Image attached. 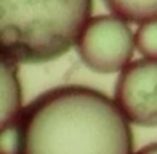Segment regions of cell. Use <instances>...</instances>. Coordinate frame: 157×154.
<instances>
[{
    "label": "cell",
    "instance_id": "1",
    "mask_svg": "<svg viewBox=\"0 0 157 154\" xmlns=\"http://www.w3.org/2000/svg\"><path fill=\"white\" fill-rule=\"evenodd\" d=\"M128 120L114 99L84 85L43 92L17 118V154H132Z\"/></svg>",
    "mask_w": 157,
    "mask_h": 154
},
{
    "label": "cell",
    "instance_id": "2",
    "mask_svg": "<svg viewBox=\"0 0 157 154\" xmlns=\"http://www.w3.org/2000/svg\"><path fill=\"white\" fill-rule=\"evenodd\" d=\"M94 0H0V55L15 63L51 62L76 46Z\"/></svg>",
    "mask_w": 157,
    "mask_h": 154
},
{
    "label": "cell",
    "instance_id": "3",
    "mask_svg": "<svg viewBox=\"0 0 157 154\" xmlns=\"http://www.w3.org/2000/svg\"><path fill=\"white\" fill-rule=\"evenodd\" d=\"M81 62L97 73L121 72L134 55L135 35L116 15L90 18L76 43Z\"/></svg>",
    "mask_w": 157,
    "mask_h": 154
},
{
    "label": "cell",
    "instance_id": "4",
    "mask_svg": "<svg viewBox=\"0 0 157 154\" xmlns=\"http://www.w3.org/2000/svg\"><path fill=\"white\" fill-rule=\"evenodd\" d=\"M114 102L130 122L157 127V59L128 63L116 81Z\"/></svg>",
    "mask_w": 157,
    "mask_h": 154
},
{
    "label": "cell",
    "instance_id": "5",
    "mask_svg": "<svg viewBox=\"0 0 157 154\" xmlns=\"http://www.w3.org/2000/svg\"><path fill=\"white\" fill-rule=\"evenodd\" d=\"M18 63L3 58L0 61V122L2 128L17 121L22 111L21 84L18 80Z\"/></svg>",
    "mask_w": 157,
    "mask_h": 154
},
{
    "label": "cell",
    "instance_id": "6",
    "mask_svg": "<svg viewBox=\"0 0 157 154\" xmlns=\"http://www.w3.org/2000/svg\"><path fill=\"white\" fill-rule=\"evenodd\" d=\"M113 15L125 22L145 24L157 19V0H103Z\"/></svg>",
    "mask_w": 157,
    "mask_h": 154
},
{
    "label": "cell",
    "instance_id": "7",
    "mask_svg": "<svg viewBox=\"0 0 157 154\" xmlns=\"http://www.w3.org/2000/svg\"><path fill=\"white\" fill-rule=\"evenodd\" d=\"M135 47L147 59H157V19L141 24L135 32Z\"/></svg>",
    "mask_w": 157,
    "mask_h": 154
},
{
    "label": "cell",
    "instance_id": "8",
    "mask_svg": "<svg viewBox=\"0 0 157 154\" xmlns=\"http://www.w3.org/2000/svg\"><path fill=\"white\" fill-rule=\"evenodd\" d=\"M0 153L2 154H17L18 153V131H17L15 122L2 128Z\"/></svg>",
    "mask_w": 157,
    "mask_h": 154
},
{
    "label": "cell",
    "instance_id": "9",
    "mask_svg": "<svg viewBox=\"0 0 157 154\" xmlns=\"http://www.w3.org/2000/svg\"><path fill=\"white\" fill-rule=\"evenodd\" d=\"M135 154H157V143L147 145V146L142 147L141 150H138Z\"/></svg>",
    "mask_w": 157,
    "mask_h": 154
}]
</instances>
